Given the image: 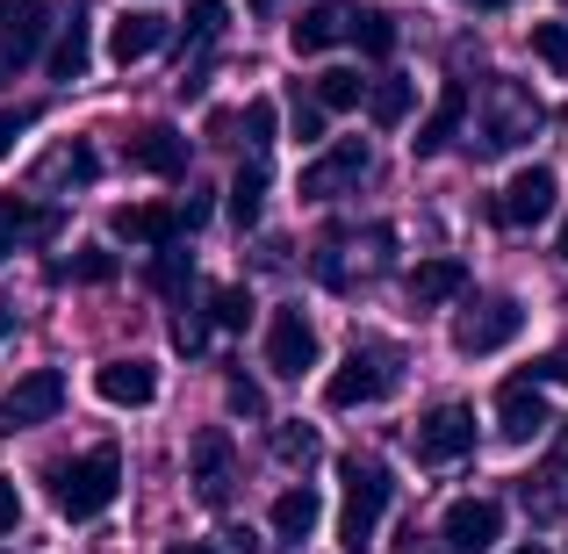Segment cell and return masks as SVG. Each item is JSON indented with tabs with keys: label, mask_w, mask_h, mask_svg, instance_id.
Masks as SVG:
<instances>
[{
	"label": "cell",
	"mask_w": 568,
	"mask_h": 554,
	"mask_svg": "<svg viewBox=\"0 0 568 554\" xmlns=\"http://www.w3.org/2000/svg\"><path fill=\"white\" fill-rule=\"evenodd\" d=\"M388 497H396V475H388L375 454H346L338 461V547L346 554L375 547V526H382Z\"/></svg>",
	"instance_id": "1"
},
{
	"label": "cell",
	"mask_w": 568,
	"mask_h": 554,
	"mask_svg": "<svg viewBox=\"0 0 568 554\" xmlns=\"http://www.w3.org/2000/svg\"><path fill=\"white\" fill-rule=\"evenodd\" d=\"M115 490H123V446H87L80 461H58L51 469V504L65 518H101L115 504Z\"/></svg>",
	"instance_id": "2"
},
{
	"label": "cell",
	"mask_w": 568,
	"mask_h": 554,
	"mask_svg": "<svg viewBox=\"0 0 568 554\" xmlns=\"http://www.w3.org/2000/svg\"><path fill=\"white\" fill-rule=\"evenodd\" d=\"M187 490H194V504H231L237 454H231V432H223V425L194 432V446H187Z\"/></svg>",
	"instance_id": "3"
},
{
	"label": "cell",
	"mask_w": 568,
	"mask_h": 554,
	"mask_svg": "<svg viewBox=\"0 0 568 554\" xmlns=\"http://www.w3.org/2000/svg\"><path fill=\"white\" fill-rule=\"evenodd\" d=\"M555 202H561V181L547 167H526V173L504 181L497 202H489V223H504V231H532V223L555 216Z\"/></svg>",
	"instance_id": "4"
},
{
	"label": "cell",
	"mask_w": 568,
	"mask_h": 554,
	"mask_svg": "<svg viewBox=\"0 0 568 554\" xmlns=\"http://www.w3.org/2000/svg\"><path fill=\"white\" fill-rule=\"evenodd\" d=\"M526 332V303H511V295H489V303H475L468 318H460V353L468 361H489V353H504L511 339Z\"/></svg>",
	"instance_id": "5"
},
{
	"label": "cell",
	"mask_w": 568,
	"mask_h": 554,
	"mask_svg": "<svg viewBox=\"0 0 568 554\" xmlns=\"http://www.w3.org/2000/svg\"><path fill=\"white\" fill-rule=\"evenodd\" d=\"M58 411H65V374L29 367L22 382L0 396V432H29V425H43V417H58Z\"/></svg>",
	"instance_id": "6"
},
{
	"label": "cell",
	"mask_w": 568,
	"mask_h": 554,
	"mask_svg": "<svg viewBox=\"0 0 568 554\" xmlns=\"http://www.w3.org/2000/svg\"><path fill=\"white\" fill-rule=\"evenodd\" d=\"M468 446H475L468 403H432V411L417 417V461H425V469H446V461H460Z\"/></svg>",
	"instance_id": "7"
},
{
	"label": "cell",
	"mask_w": 568,
	"mask_h": 554,
	"mask_svg": "<svg viewBox=\"0 0 568 554\" xmlns=\"http://www.w3.org/2000/svg\"><path fill=\"white\" fill-rule=\"evenodd\" d=\"M439 541L454 547V554L497 547L504 541V504L497 497H454V504H446V518H439Z\"/></svg>",
	"instance_id": "8"
},
{
	"label": "cell",
	"mask_w": 568,
	"mask_h": 554,
	"mask_svg": "<svg viewBox=\"0 0 568 554\" xmlns=\"http://www.w3.org/2000/svg\"><path fill=\"white\" fill-rule=\"evenodd\" d=\"M266 367H274L281 382H303V374L317 367V332H310L303 310H274V318H266Z\"/></svg>",
	"instance_id": "9"
},
{
	"label": "cell",
	"mask_w": 568,
	"mask_h": 554,
	"mask_svg": "<svg viewBox=\"0 0 568 554\" xmlns=\"http://www.w3.org/2000/svg\"><path fill=\"white\" fill-rule=\"evenodd\" d=\"M396 353H388V361H375V353H353L346 367H332V389H324V403H332V411H361V403H375V396H388V389H396Z\"/></svg>",
	"instance_id": "10"
},
{
	"label": "cell",
	"mask_w": 568,
	"mask_h": 554,
	"mask_svg": "<svg viewBox=\"0 0 568 554\" xmlns=\"http://www.w3.org/2000/svg\"><path fill=\"white\" fill-rule=\"evenodd\" d=\"M43 0H0V80H14L43 51Z\"/></svg>",
	"instance_id": "11"
},
{
	"label": "cell",
	"mask_w": 568,
	"mask_h": 554,
	"mask_svg": "<svg viewBox=\"0 0 568 554\" xmlns=\"http://www.w3.org/2000/svg\"><path fill=\"white\" fill-rule=\"evenodd\" d=\"M361 173H367V144H361V138H338L332 152L310 159L295 188H303V202H332V194H338V188H353Z\"/></svg>",
	"instance_id": "12"
},
{
	"label": "cell",
	"mask_w": 568,
	"mask_h": 554,
	"mask_svg": "<svg viewBox=\"0 0 568 554\" xmlns=\"http://www.w3.org/2000/svg\"><path fill=\"white\" fill-rule=\"evenodd\" d=\"M497 425H504V440H511V446H532L547 432V396H540L532 374H518V382L497 389Z\"/></svg>",
	"instance_id": "13"
},
{
	"label": "cell",
	"mask_w": 568,
	"mask_h": 554,
	"mask_svg": "<svg viewBox=\"0 0 568 554\" xmlns=\"http://www.w3.org/2000/svg\"><path fill=\"white\" fill-rule=\"evenodd\" d=\"M94 396L115 403V411H144L159 396V367L152 361H109V367H94Z\"/></svg>",
	"instance_id": "14"
},
{
	"label": "cell",
	"mask_w": 568,
	"mask_h": 554,
	"mask_svg": "<svg viewBox=\"0 0 568 554\" xmlns=\"http://www.w3.org/2000/svg\"><path fill=\"white\" fill-rule=\"evenodd\" d=\"M130 159H138L144 173H159V181H181L194 152H187V138H181L173 123H144L138 138H130Z\"/></svg>",
	"instance_id": "15"
},
{
	"label": "cell",
	"mask_w": 568,
	"mask_h": 554,
	"mask_svg": "<svg viewBox=\"0 0 568 554\" xmlns=\"http://www.w3.org/2000/svg\"><path fill=\"white\" fill-rule=\"evenodd\" d=\"M159 43H166V14H152V8H130L123 22L109 29V58L115 66H138V58H152Z\"/></svg>",
	"instance_id": "16"
},
{
	"label": "cell",
	"mask_w": 568,
	"mask_h": 554,
	"mask_svg": "<svg viewBox=\"0 0 568 554\" xmlns=\"http://www.w3.org/2000/svg\"><path fill=\"white\" fill-rule=\"evenodd\" d=\"M346 14H353L346 0H317V8H303V22L288 29V43H295L303 58H324L332 43H346Z\"/></svg>",
	"instance_id": "17"
},
{
	"label": "cell",
	"mask_w": 568,
	"mask_h": 554,
	"mask_svg": "<svg viewBox=\"0 0 568 554\" xmlns=\"http://www.w3.org/2000/svg\"><path fill=\"white\" fill-rule=\"evenodd\" d=\"M460 123H468V87L454 80V87H446V94H439V109L425 115V130H417V144H410V152H417V159H439L446 144L460 138Z\"/></svg>",
	"instance_id": "18"
},
{
	"label": "cell",
	"mask_w": 568,
	"mask_h": 554,
	"mask_svg": "<svg viewBox=\"0 0 568 554\" xmlns=\"http://www.w3.org/2000/svg\"><path fill=\"white\" fill-rule=\"evenodd\" d=\"M173 231H181V216H173L166 202H130V209H115V238H123V245H173Z\"/></svg>",
	"instance_id": "19"
},
{
	"label": "cell",
	"mask_w": 568,
	"mask_h": 554,
	"mask_svg": "<svg viewBox=\"0 0 568 554\" xmlns=\"http://www.w3.org/2000/svg\"><path fill=\"white\" fill-rule=\"evenodd\" d=\"M43 72H51V80H80L87 72V0H72V14L58 22V43H51V58H43Z\"/></svg>",
	"instance_id": "20"
},
{
	"label": "cell",
	"mask_w": 568,
	"mask_h": 554,
	"mask_svg": "<svg viewBox=\"0 0 568 554\" xmlns=\"http://www.w3.org/2000/svg\"><path fill=\"white\" fill-rule=\"evenodd\" d=\"M460 289H468V266H460V260H425V266H410V303H417V310L454 303Z\"/></svg>",
	"instance_id": "21"
},
{
	"label": "cell",
	"mask_w": 568,
	"mask_h": 554,
	"mask_svg": "<svg viewBox=\"0 0 568 554\" xmlns=\"http://www.w3.org/2000/svg\"><path fill=\"white\" fill-rule=\"evenodd\" d=\"M317 512H324V497H317V490H310V483L281 490V497H274V541H281V547L310 541V526H317Z\"/></svg>",
	"instance_id": "22"
},
{
	"label": "cell",
	"mask_w": 568,
	"mask_h": 554,
	"mask_svg": "<svg viewBox=\"0 0 568 554\" xmlns=\"http://www.w3.org/2000/svg\"><path fill=\"white\" fill-rule=\"evenodd\" d=\"M361 109L375 115L382 130H396L403 115L417 109V87H410V72H388V80H375V87H367V101H361Z\"/></svg>",
	"instance_id": "23"
},
{
	"label": "cell",
	"mask_w": 568,
	"mask_h": 554,
	"mask_svg": "<svg viewBox=\"0 0 568 554\" xmlns=\"http://www.w3.org/2000/svg\"><path fill=\"white\" fill-rule=\"evenodd\" d=\"M231 223L237 231H252V223H260V209H266V167L260 159H245V167H237V181H231Z\"/></svg>",
	"instance_id": "24"
},
{
	"label": "cell",
	"mask_w": 568,
	"mask_h": 554,
	"mask_svg": "<svg viewBox=\"0 0 568 554\" xmlns=\"http://www.w3.org/2000/svg\"><path fill=\"white\" fill-rule=\"evenodd\" d=\"M346 43H361L367 58H388V51H396V22H388L382 8H353L346 14Z\"/></svg>",
	"instance_id": "25"
},
{
	"label": "cell",
	"mask_w": 568,
	"mask_h": 554,
	"mask_svg": "<svg viewBox=\"0 0 568 554\" xmlns=\"http://www.w3.org/2000/svg\"><path fill=\"white\" fill-rule=\"evenodd\" d=\"M187 274H194V252H187V245H152V266H144L152 295H181Z\"/></svg>",
	"instance_id": "26"
},
{
	"label": "cell",
	"mask_w": 568,
	"mask_h": 554,
	"mask_svg": "<svg viewBox=\"0 0 568 554\" xmlns=\"http://www.w3.org/2000/svg\"><path fill=\"white\" fill-rule=\"evenodd\" d=\"M310 101H317V109H332V115H346V109H361V101H367V80H361V72H346V66H332Z\"/></svg>",
	"instance_id": "27"
},
{
	"label": "cell",
	"mask_w": 568,
	"mask_h": 554,
	"mask_svg": "<svg viewBox=\"0 0 568 554\" xmlns=\"http://www.w3.org/2000/svg\"><path fill=\"white\" fill-rule=\"evenodd\" d=\"M266 446H274L281 461H317V432H310L303 417H281V425H266Z\"/></svg>",
	"instance_id": "28"
},
{
	"label": "cell",
	"mask_w": 568,
	"mask_h": 554,
	"mask_svg": "<svg viewBox=\"0 0 568 554\" xmlns=\"http://www.w3.org/2000/svg\"><path fill=\"white\" fill-rule=\"evenodd\" d=\"M209 324H223V332H245V324H252V289L223 281V289L209 295Z\"/></svg>",
	"instance_id": "29"
},
{
	"label": "cell",
	"mask_w": 568,
	"mask_h": 554,
	"mask_svg": "<svg viewBox=\"0 0 568 554\" xmlns=\"http://www.w3.org/2000/svg\"><path fill=\"white\" fill-rule=\"evenodd\" d=\"M0 223H8V238H14V231L51 238V231H58V209H37V202H22V194H8V202H0Z\"/></svg>",
	"instance_id": "30"
},
{
	"label": "cell",
	"mask_w": 568,
	"mask_h": 554,
	"mask_svg": "<svg viewBox=\"0 0 568 554\" xmlns=\"http://www.w3.org/2000/svg\"><path fill=\"white\" fill-rule=\"evenodd\" d=\"M231 29V0H187V43H216Z\"/></svg>",
	"instance_id": "31"
},
{
	"label": "cell",
	"mask_w": 568,
	"mask_h": 554,
	"mask_svg": "<svg viewBox=\"0 0 568 554\" xmlns=\"http://www.w3.org/2000/svg\"><path fill=\"white\" fill-rule=\"evenodd\" d=\"M532 58L547 72H568V29L561 22H532Z\"/></svg>",
	"instance_id": "32"
},
{
	"label": "cell",
	"mask_w": 568,
	"mask_h": 554,
	"mask_svg": "<svg viewBox=\"0 0 568 554\" xmlns=\"http://www.w3.org/2000/svg\"><path fill=\"white\" fill-rule=\"evenodd\" d=\"M223 389H231V411L237 417H260V382H252L237 361H223Z\"/></svg>",
	"instance_id": "33"
},
{
	"label": "cell",
	"mask_w": 568,
	"mask_h": 554,
	"mask_svg": "<svg viewBox=\"0 0 568 554\" xmlns=\"http://www.w3.org/2000/svg\"><path fill=\"white\" fill-rule=\"evenodd\" d=\"M58 274L65 281H115V252H72Z\"/></svg>",
	"instance_id": "34"
},
{
	"label": "cell",
	"mask_w": 568,
	"mask_h": 554,
	"mask_svg": "<svg viewBox=\"0 0 568 554\" xmlns=\"http://www.w3.org/2000/svg\"><path fill=\"white\" fill-rule=\"evenodd\" d=\"M37 115H43V109H29V101H14V109H0V159L14 152V138H22V130H37Z\"/></svg>",
	"instance_id": "35"
},
{
	"label": "cell",
	"mask_w": 568,
	"mask_h": 554,
	"mask_svg": "<svg viewBox=\"0 0 568 554\" xmlns=\"http://www.w3.org/2000/svg\"><path fill=\"white\" fill-rule=\"evenodd\" d=\"M245 144H252V152L274 144V101H252V109H245Z\"/></svg>",
	"instance_id": "36"
},
{
	"label": "cell",
	"mask_w": 568,
	"mask_h": 554,
	"mask_svg": "<svg viewBox=\"0 0 568 554\" xmlns=\"http://www.w3.org/2000/svg\"><path fill=\"white\" fill-rule=\"evenodd\" d=\"M14 526H22V490H14L8 475H0V541H8Z\"/></svg>",
	"instance_id": "37"
},
{
	"label": "cell",
	"mask_w": 568,
	"mask_h": 554,
	"mask_svg": "<svg viewBox=\"0 0 568 554\" xmlns=\"http://www.w3.org/2000/svg\"><path fill=\"white\" fill-rule=\"evenodd\" d=\"M295 138H324V109L317 101H295Z\"/></svg>",
	"instance_id": "38"
},
{
	"label": "cell",
	"mask_w": 568,
	"mask_h": 554,
	"mask_svg": "<svg viewBox=\"0 0 568 554\" xmlns=\"http://www.w3.org/2000/svg\"><path fill=\"white\" fill-rule=\"evenodd\" d=\"M532 382H561V389H568V346L547 353V361H532Z\"/></svg>",
	"instance_id": "39"
},
{
	"label": "cell",
	"mask_w": 568,
	"mask_h": 554,
	"mask_svg": "<svg viewBox=\"0 0 568 554\" xmlns=\"http://www.w3.org/2000/svg\"><path fill=\"white\" fill-rule=\"evenodd\" d=\"M223 554H260V533H252V526H231V533H223Z\"/></svg>",
	"instance_id": "40"
},
{
	"label": "cell",
	"mask_w": 568,
	"mask_h": 554,
	"mask_svg": "<svg viewBox=\"0 0 568 554\" xmlns=\"http://www.w3.org/2000/svg\"><path fill=\"white\" fill-rule=\"evenodd\" d=\"M65 173H72V181H94V152H87V144H72V159H65Z\"/></svg>",
	"instance_id": "41"
},
{
	"label": "cell",
	"mask_w": 568,
	"mask_h": 554,
	"mask_svg": "<svg viewBox=\"0 0 568 554\" xmlns=\"http://www.w3.org/2000/svg\"><path fill=\"white\" fill-rule=\"evenodd\" d=\"M166 554H216L209 541H181V547H166Z\"/></svg>",
	"instance_id": "42"
},
{
	"label": "cell",
	"mask_w": 568,
	"mask_h": 554,
	"mask_svg": "<svg viewBox=\"0 0 568 554\" xmlns=\"http://www.w3.org/2000/svg\"><path fill=\"white\" fill-rule=\"evenodd\" d=\"M245 8H252V14H274V8H281V0H245Z\"/></svg>",
	"instance_id": "43"
},
{
	"label": "cell",
	"mask_w": 568,
	"mask_h": 554,
	"mask_svg": "<svg viewBox=\"0 0 568 554\" xmlns=\"http://www.w3.org/2000/svg\"><path fill=\"white\" fill-rule=\"evenodd\" d=\"M8 252H14V238H8V223H0V260H8Z\"/></svg>",
	"instance_id": "44"
},
{
	"label": "cell",
	"mask_w": 568,
	"mask_h": 554,
	"mask_svg": "<svg viewBox=\"0 0 568 554\" xmlns=\"http://www.w3.org/2000/svg\"><path fill=\"white\" fill-rule=\"evenodd\" d=\"M468 8H504V0H468Z\"/></svg>",
	"instance_id": "45"
},
{
	"label": "cell",
	"mask_w": 568,
	"mask_h": 554,
	"mask_svg": "<svg viewBox=\"0 0 568 554\" xmlns=\"http://www.w3.org/2000/svg\"><path fill=\"white\" fill-rule=\"evenodd\" d=\"M8 324H14V318H8V310H0V339H8Z\"/></svg>",
	"instance_id": "46"
},
{
	"label": "cell",
	"mask_w": 568,
	"mask_h": 554,
	"mask_svg": "<svg viewBox=\"0 0 568 554\" xmlns=\"http://www.w3.org/2000/svg\"><path fill=\"white\" fill-rule=\"evenodd\" d=\"M518 554H547V547H518Z\"/></svg>",
	"instance_id": "47"
},
{
	"label": "cell",
	"mask_w": 568,
	"mask_h": 554,
	"mask_svg": "<svg viewBox=\"0 0 568 554\" xmlns=\"http://www.w3.org/2000/svg\"><path fill=\"white\" fill-rule=\"evenodd\" d=\"M561 252H568V223H561Z\"/></svg>",
	"instance_id": "48"
}]
</instances>
